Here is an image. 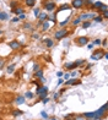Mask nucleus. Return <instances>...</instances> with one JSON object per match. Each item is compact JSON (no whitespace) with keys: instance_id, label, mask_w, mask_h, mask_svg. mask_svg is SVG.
Segmentation results:
<instances>
[{"instance_id":"obj_30","label":"nucleus","mask_w":108,"mask_h":120,"mask_svg":"<svg viewBox=\"0 0 108 120\" xmlns=\"http://www.w3.org/2000/svg\"><path fill=\"white\" fill-rule=\"evenodd\" d=\"M35 77L42 79V77H43V70H38V71H36V72H35Z\"/></svg>"},{"instance_id":"obj_15","label":"nucleus","mask_w":108,"mask_h":120,"mask_svg":"<svg viewBox=\"0 0 108 120\" xmlns=\"http://www.w3.org/2000/svg\"><path fill=\"white\" fill-rule=\"evenodd\" d=\"M42 92H48V87L47 86H38L36 90V94H39Z\"/></svg>"},{"instance_id":"obj_57","label":"nucleus","mask_w":108,"mask_h":120,"mask_svg":"<svg viewBox=\"0 0 108 120\" xmlns=\"http://www.w3.org/2000/svg\"><path fill=\"white\" fill-rule=\"evenodd\" d=\"M35 1H37V0H35Z\"/></svg>"},{"instance_id":"obj_38","label":"nucleus","mask_w":108,"mask_h":120,"mask_svg":"<svg viewBox=\"0 0 108 120\" xmlns=\"http://www.w3.org/2000/svg\"><path fill=\"white\" fill-rule=\"evenodd\" d=\"M102 19H104V20H107L108 19V11H104V12H102Z\"/></svg>"},{"instance_id":"obj_53","label":"nucleus","mask_w":108,"mask_h":120,"mask_svg":"<svg viewBox=\"0 0 108 120\" xmlns=\"http://www.w3.org/2000/svg\"><path fill=\"white\" fill-rule=\"evenodd\" d=\"M91 66H92V65H91V64H90V65H87V66H86V70H89V69H91Z\"/></svg>"},{"instance_id":"obj_16","label":"nucleus","mask_w":108,"mask_h":120,"mask_svg":"<svg viewBox=\"0 0 108 120\" xmlns=\"http://www.w3.org/2000/svg\"><path fill=\"white\" fill-rule=\"evenodd\" d=\"M64 68H65L66 70H69V71H71V70H74V69H77L76 65H75L74 63H66L65 65H64Z\"/></svg>"},{"instance_id":"obj_3","label":"nucleus","mask_w":108,"mask_h":120,"mask_svg":"<svg viewBox=\"0 0 108 120\" xmlns=\"http://www.w3.org/2000/svg\"><path fill=\"white\" fill-rule=\"evenodd\" d=\"M43 8H44L46 11L53 12L54 10L57 9V4H55V1H49V0H47V1H44V4H43Z\"/></svg>"},{"instance_id":"obj_25","label":"nucleus","mask_w":108,"mask_h":120,"mask_svg":"<svg viewBox=\"0 0 108 120\" xmlns=\"http://www.w3.org/2000/svg\"><path fill=\"white\" fill-rule=\"evenodd\" d=\"M22 114H23V112L22 110H21V109H16V110H14L12 112V116H20V115H22Z\"/></svg>"},{"instance_id":"obj_13","label":"nucleus","mask_w":108,"mask_h":120,"mask_svg":"<svg viewBox=\"0 0 108 120\" xmlns=\"http://www.w3.org/2000/svg\"><path fill=\"white\" fill-rule=\"evenodd\" d=\"M70 21H71V14H70L64 21H60V22H59V26H60V27H65V26L70 22Z\"/></svg>"},{"instance_id":"obj_41","label":"nucleus","mask_w":108,"mask_h":120,"mask_svg":"<svg viewBox=\"0 0 108 120\" xmlns=\"http://www.w3.org/2000/svg\"><path fill=\"white\" fill-rule=\"evenodd\" d=\"M19 21H20V19L17 17V16H16V17H14V19H11V22H12V23H17Z\"/></svg>"},{"instance_id":"obj_28","label":"nucleus","mask_w":108,"mask_h":120,"mask_svg":"<svg viewBox=\"0 0 108 120\" xmlns=\"http://www.w3.org/2000/svg\"><path fill=\"white\" fill-rule=\"evenodd\" d=\"M98 10H100V14L104 12V11H108V6H107V4H102V5H101V8H100Z\"/></svg>"},{"instance_id":"obj_20","label":"nucleus","mask_w":108,"mask_h":120,"mask_svg":"<svg viewBox=\"0 0 108 120\" xmlns=\"http://www.w3.org/2000/svg\"><path fill=\"white\" fill-rule=\"evenodd\" d=\"M48 28H49V21H44L42 23V32H47Z\"/></svg>"},{"instance_id":"obj_51","label":"nucleus","mask_w":108,"mask_h":120,"mask_svg":"<svg viewBox=\"0 0 108 120\" xmlns=\"http://www.w3.org/2000/svg\"><path fill=\"white\" fill-rule=\"evenodd\" d=\"M76 74H77V71H73L71 74H70V76H76Z\"/></svg>"},{"instance_id":"obj_6","label":"nucleus","mask_w":108,"mask_h":120,"mask_svg":"<svg viewBox=\"0 0 108 120\" xmlns=\"http://www.w3.org/2000/svg\"><path fill=\"white\" fill-rule=\"evenodd\" d=\"M84 5H85V0H71V8L76 10L82 9Z\"/></svg>"},{"instance_id":"obj_19","label":"nucleus","mask_w":108,"mask_h":120,"mask_svg":"<svg viewBox=\"0 0 108 120\" xmlns=\"http://www.w3.org/2000/svg\"><path fill=\"white\" fill-rule=\"evenodd\" d=\"M64 10H69L70 11V4H63L62 6L58 8V11H64Z\"/></svg>"},{"instance_id":"obj_52","label":"nucleus","mask_w":108,"mask_h":120,"mask_svg":"<svg viewBox=\"0 0 108 120\" xmlns=\"http://www.w3.org/2000/svg\"><path fill=\"white\" fill-rule=\"evenodd\" d=\"M32 37H33L35 39H38V38H39V36H38V34H33V36H32Z\"/></svg>"},{"instance_id":"obj_40","label":"nucleus","mask_w":108,"mask_h":120,"mask_svg":"<svg viewBox=\"0 0 108 120\" xmlns=\"http://www.w3.org/2000/svg\"><path fill=\"white\" fill-rule=\"evenodd\" d=\"M41 116H42L43 119H48V114H47L46 112H41Z\"/></svg>"},{"instance_id":"obj_34","label":"nucleus","mask_w":108,"mask_h":120,"mask_svg":"<svg viewBox=\"0 0 108 120\" xmlns=\"http://www.w3.org/2000/svg\"><path fill=\"white\" fill-rule=\"evenodd\" d=\"M47 96H48V92H42V93L38 94V98H39V99H44Z\"/></svg>"},{"instance_id":"obj_9","label":"nucleus","mask_w":108,"mask_h":120,"mask_svg":"<svg viewBox=\"0 0 108 120\" xmlns=\"http://www.w3.org/2000/svg\"><path fill=\"white\" fill-rule=\"evenodd\" d=\"M65 82L66 86H71V85H79L81 83V81L79 79H71V80H66V81H64Z\"/></svg>"},{"instance_id":"obj_2","label":"nucleus","mask_w":108,"mask_h":120,"mask_svg":"<svg viewBox=\"0 0 108 120\" xmlns=\"http://www.w3.org/2000/svg\"><path fill=\"white\" fill-rule=\"evenodd\" d=\"M68 36H69V30L65 28V27H60V30L55 31V33H54V39L60 41V39H64Z\"/></svg>"},{"instance_id":"obj_10","label":"nucleus","mask_w":108,"mask_h":120,"mask_svg":"<svg viewBox=\"0 0 108 120\" xmlns=\"http://www.w3.org/2000/svg\"><path fill=\"white\" fill-rule=\"evenodd\" d=\"M37 19H38V21H41V22H44V21H47V20H48V14H47V12H44V11H41Z\"/></svg>"},{"instance_id":"obj_50","label":"nucleus","mask_w":108,"mask_h":120,"mask_svg":"<svg viewBox=\"0 0 108 120\" xmlns=\"http://www.w3.org/2000/svg\"><path fill=\"white\" fill-rule=\"evenodd\" d=\"M59 96H60L59 93H55V94H54V99H58V98H59Z\"/></svg>"},{"instance_id":"obj_32","label":"nucleus","mask_w":108,"mask_h":120,"mask_svg":"<svg viewBox=\"0 0 108 120\" xmlns=\"http://www.w3.org/2000/svg\"><path fill=\"white\" fill-rule=\"evenodd\" d=\"M102 4H103V3H102V1H93V4H92V6H93L95 9H100Z\"/></svg>"},{"instance_id":"obj_23","label":"nucleus","mask_w":108,"mask_h":120,"mask_svg":"<svg viewBox=\"0 0 108 120\" xmlns=\"http://www.w3.org/2000/svg\"><path fill=\"white\" fill-rule=\"evenodd\" d=\"M85 63H86V60H84V59H79V60H76L74 64L76 65V68H79V66H82V65H85Z\"/></svg>"},{"instance_id":"obj_21","label":"nucleus","mask_w":108,"mask_h":120,"mask_svg":"<svg viewBox=\"0 0 108 120\" xmlns=\"http://www.w3.org/2000/svg\"><path fill=\"white\" fill-rule=\"evenodd\" d=\"M25 5H26V6H28V8H33L36 5V1H35V0H25Z\"/></svg>"},{"instance_id":"obj_24","label":"nucleus","mask_w":108,"mask_h":120,"mask_svg":"<svg viewBox=\"0 0 108 120\" xmlns=\"http://www.w3.org/2000/svg\"><path fill=\"white\" fill-rule=\"evenodd\" d=\"M33 97H35V94L32 93L31 91H27L25 93V98H26V99H33Z\"/></svg>"},{"instance_id":"obj_44","label":"nucleus","mask_w":108,"mask_h":120,"mask_svg":"<svg viewBox=\"0 0 108 120\" xmlns=\"http://www.w3.org/2000/svg\"><path fill=\"white\" fill-rule=\"evenodd\" d=\"M86 47H87V49L90 50V49L93 48V44H92V43H87V44H86Z\"/></svg>"},{"instance_id":"obj_35","label":"nucleus","mask_w":108,"mask_h":120,"mask_svg":"<svg viewBox=\"0 0 108 120\" xmlns=\"http://www.w3.org/2000/svg\"><path fill=\"white\" fill-rule=\"evenodd\" d=\"M101 42H102V39H100V38H97V39H93L92 44H93V45H101Z\"/></svg>"},{"instance_id":"obj_27","label":"nucleus","mask_w":108,"mask_h":120,"mask_svg":"<svg viewBox=\"0 0 108 120\" xmlns=\"http://www.w3.org/2000/svg\"><path fill=\"white\" fill-rule=\"evenodd\" d=\"M92 20L95 21V22H97V23H101L102 21H103V19H102V16H101V15H96Z\"/></svg>"},{"instance_id":"obj_48","label":"nucleus","mask_w":108,"mask_h":120,"mask_svg":"<svg viewBox=\"0 0 108 120\" xmlns=\"http://www.w3.org/2000/svg\"><path fill=\"white\" fill-rule=\"evenodd\" d=\"M4 65H5V60H0V69L4 68Z\"/></svg>"},{"instance_id":"obj_42","label":"nucleus","mask_w":108,"mask_h":120,"mask_svg":"<svg viewBox=\"0 0 108 120\" xmlns=\"http://www.w3.org/2000/svg\"><path fill=\"white\" fill-rule=\"evenodd\" d=\"M17 17L20 19V20H25L26 19V14H21V15H19Z\"/></svg>"},{"instance_id":"obj_45","label":"nucleus","mask_w":108,"mask_h":120,"mask_svg":"<svg viewBox=\"0 0 108 120\" xmlns=\"http://www.w3.org/2000/svg\"><path fill=\"white\" fill-rule=\"evenodd\" d=\"M63 83H64V80L60 77V79L58 80V83H57V85H58V86H60V85H63Z\"/></svg>"},{"instance_id":"obj_31","label":"nucleus","mask_w":108,"mask_h":120,"mask_svg":"<svg viewBox=\"0 0 108 120\" xmlns=\"http://www.w3.org/2000/svg\"><path fill=\"white\" fill-rule=\"evenodd\" d=\"M73 120H87V119H86L82 114H81V115H74L73 116Z\"/></svg>"},{"instance_id":"obj_46","label":"nucleus","mask_w":108,"mask_h":120,"mask_svg":"<svg viewBox=\"0 0 108 120\" xmlns=\"http://www.w3.org/2000/svg\"><path fill=\"white\" fill-rule=\"evenodd\" d=\"M63 75H64V72H63V71H58V72H57V76H58L59 79L63 77Z\"/></svg>"},{"instance_id":"obj_14","label":"nucleus","mask_w":108,"mask_h":120,"mask_svg":"<svg viewBox=\"0 0 108 120\" xmlns=\"http://www.w3.org/2000/svg\"><path fill=\"white\" fill-rule=\"evenodd\" d=\"M26 102V98L25 97H22V96H17V97H16L15 98V103H16V104H23V103Z\"/></svg>"},{"instance_id":"obj_39","label":"nucleus","mask_w":108,"mask_h":120,"mask_svg":"<svg viewBox=\"0 0 108 120\" xmlns=\"http://www.w3.org/2000/svg\"><path fill=\"white\" fill-rule=\"evenodd\" d=\"M31 27H32V26H31V23H30V22H27V23H25V25H23V28H25V30H30Z\"/></svg>"},{"instance_id":"obj_56","label":"nucleus","mask_w":108,"mask_h":120,"mask_svg":"<svg viewBox=\"0 0 108 120\" xmlns=\"http://www.w3.org/2000/svg\"><path fill=\"white\" fill-rule=\"evenodd\" d=\"M41 1H47V0H41Z\"/></svg>"},{"instance_id":"obj_47","label":"nucleus","mask_w":108,"mask_h":120,"mask_svg":"<svg viewBox=\"0 0 108 120\" xmlns=\"http://www.w3.org/2000/svg\"><path fill=\"white\" fill-rule=\"evenodd\" d=\"M42 102H43V104H47V103L49 102V98H48V97H46L44 99H42Z\"/></svg>"},{"instance_id":"obj_8","label":"nucleus","mask_w":108,"mask_h":120,"mask_svg":"<svg viewBox=\"0 0 108 120\" xmlns=\"http://www.w3.org/2000/svg\"><path fill=\"white\" fill-rule=\"evenodd\" d=\"M95 16L96 15L92 14V12H85V14H81L79 17L81 19V21H87V20H92Z\"/></svg>"},{"instance_id":"obj_5","label":"nucleus","mask_w":108,"mask_h":120,"mask_svg":"<svg viewBox=\"0 0 108 120\" xmlns=\"http://www.w3.org/2000/svg\"><path fill=\"white\" fill-rule=\"evenodd\" d=\"M76 43H77V45H80V47H85L87 43H90V38L86 37V36L77 37V38H76Z\"/></svg>"},{"instance_id":"obj_4","label":"nucleus","mask_w":108,"mask_h":120,"mask_svg":"<svg viewBox=\"0 0 108 120\" xmlns=\"http://www.w3.org/2000/svg\"><path fill=\"white\" fill-rule=\"evenodd\" d=\"M103 53H104V49H97L91 55V60H101L103 58Z\"/></svg>"},{"instance_id":"obj_17","label":"nucleus","mask_w":108,"mask_h":120,"mask_svg":"<svg viewBox=\"0 0 108 120\" xmlns=\"http://www.w3.org/2000/svg\"><path fill=\"white\" fill-rule=\"evenodd\" d=\"M91 25H92V22H91L90 20H87V21H82V22H81V27H82L84 30H86V28H90Z\"/></svg>"},{"instance_id":"obj_49","label":"nucleus","mask_w":108,"mask_h":120,"mask_svg":"<svg viewBox=\"0 0 108 120\" xmlns=\"http://www.w3.org/2000/svg\"><path fill=\"white\" fill-rule=\"evenodd\" d=\"M64 76V80H69V77H70V74H65V75H63Z\"/></svg>"},{"instance_id":"obj_33","label":"nucleus","mask_w":108,"mask_h":120,"mask_svg":"<svg viewBox=\"0 0 108 120\" xmlns=\"http://www.w3.org/2000/svg\"><path fill=\"white\" fill-rule=\"evenodd\" d=\"M93 1H95V0H85V5H84V6H92V4H93Z\"/></svg>"},{"instance_id":"obj_11","label":"nucleus","mask_w":108,"mask_h":120,"mask_svg":"<svg viewBox=\"0 0 108 120\" xmlns=\"http://www.w3.org/2000/svg\"><path fill=\"white\" fill-rule=\"evenodd\" d=\"M11 12H14L15 15H21V14H25V9L23 8H21V6H17V8H15L11 10Z\"/></svg>"},{"instance_id":"obj_22","label":"nucleus","mask_w":108,"mask_h":120,"mask_svg":"<svg viewBox=\"0 0 108 120\" xmlns=\"http://www.w3.org/2000/svg\"><path fill=\"white\" fill-rule=\"evenodd\" d=\"M9 19V15L4 11H0V21H6Z\"/></svg>"},{"instance_id":"obj_26","label":"nucleus","mask_w":108,"mask_h":120,"mask_svg":"<svg viewBox=\"0 0 108 120\" xmlns=\"http://www.w3.org/2000/svg\"><path fill=\"white\" fill-rule=\"evenodd\" d=\"M17 6H19V1H17V0H11V1H10V8H11V10L15 9V8H17Z\"/></svg>"},{"instance_id":"obj_58","label":"nucleus","mask_w":108,"mask_h":120,"mask_svg":"<svg viewBox=\"0 0 108 120\" xmlns=\"http://www.w3.org/2000/svg\"><path fill=\"white\" fill-rule=\"evenodd\" d=\"M0 11H1V10H0Z\"/></svg>"},{"instance_id":"obj_54","label":"nucleus","mask_w":108,"mask_h":120,"mask_svg":"<svg viewBox=\"0 0 108 120\" xmlns=\"http://www.w3.org/2000/svg\"><path fill=\"white\" fill-rule=\"evenodd\" d=\"M3 33H4V32H3V30H0V36H1Z\"/></svg>"},{"instance_id":"obj_1","label":"nucleus","mask_w":108,"mask_h":120,"mask_svg":"<svg viewBox=\"0 0 108 120\" xmlns=\"http://www.w3.org/2000/svg\"><path fill=\"white\" fill-rule=\"evenodd\" d=\"M82 115L87 120H102V119H104L107 116V103L102 105L100 109H97V110L84 113Z\"/></svg>"},{"instance_id":"obj_7","label":"nucleus","mask_w":108,"mask_h":120,"mask_svg":"<svg viewBox=\"0 0 108 120\" xmlns=\"http://www.w3.org/2000/svg\"><path fill=\"white\" fill-rule=\"evenodd\" d=\"M8 44L11 48V50H19V49H21V43L19 41H10Z\"/></svg>"},{"instance_id":"obj_37","label":"nucleus","mask_w":108,"mask_h":120,"mask_svg":"<svg viewBox=\"0 0 108 120\" xmlns=\"http://www.w3.org/2000/svg\"><path fill=\"white\" fill-rule=\"evenodd\" d=\"M38 70H41V65L39 64H35L33 65V71L36 72V71H38Z\"/></svg>"},{"instance_id":"obj_55","label":"nucleus","mask_w":108,"mask_h":120,"mask_svg":"<svg viewBox=\"0 0 108 120\" xmlns=\"http://www.w3.org/2000/svg\"><path fill=\"white\" fill-rule=\"evenodd\" d=\"M49 120H57V119H55V118H50Z\"/></svg>"},{"instance_id":"obj_36","label":"nucleus","mask_w":108,"mask_h":120,"mask_svg":"<svg viewBox=\"0 0 108 120\" xmlns=\"http://www.w3.org/2000/svg\"><path fill=\"white\" fill-rule=\"evenodd\" d=\"M39 12H41V9H38V8H36V9L33 10V14H35V16H36V17H38Z\"/></svg>"},{"instance_id":"obj_12","label":"nucleus","mask_w":108,"mask_h":120,"mask_svg":"<svg viewBox=\"0 0 108 120\" xmlns=\"http://www.w3.org/2000/svg\"><path fill=\"white\" fill-rule=\"evenodd\" d=\"M43 43L46 44L47 48H52V47L54 45V41L52 39V38H46V39L43 41Z\"/></svg>"},{"instance_id":"obj_43","label":"nucleus","mask_w":108,"mask_h":120,"mask_svg":"<svg viewBox=\"0 0 108 120\" xmlns=\"http://www.w3.org/2000/svg\"><path fill=\"white\" fill-rule=\"evenodd\" d=\"M101 44L103 45V47H107V44H108V42H107V39H102V42H101Z\"/></svg>"},{"instance_id":"obj_18","label":"nucleus","mask_w":108,"mask_h":120,"mask_svg":"<svg viewBox=\"0 0 108 120\" xmlns=\"http://www.w3.org/2000/svg\"><path fill=\"white\" fill-rule=\"evenodd\" d=\"M82 21H81V19L79 17V16H76L75 19H73V21H71V25L74 26V27H76V26H79Z\"/></svg>"},{"instance_id":"obj_29","label":"nucleus","mask_w":108,"mask_h":120,"mask_svg":"<svg viewBox=\"0 0 108 120\" xmlns=\"http://www.w3.org/2000/svg\"><path fill=\"white\" fill-rule=\"evenodd\" d=\"M15 71V65L12 64V65H9V66L6 68V72L8 74H12Z\"/></svg>"}]
</instances>
